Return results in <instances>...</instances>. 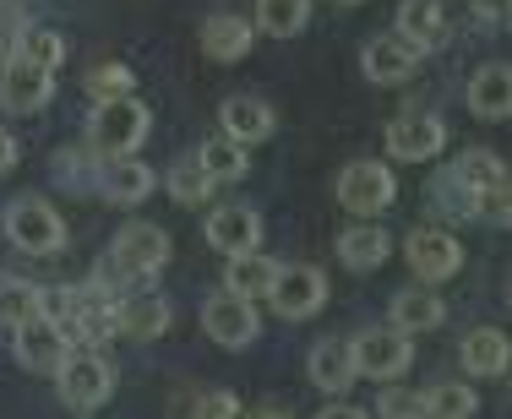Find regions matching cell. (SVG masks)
<instances>
[{
    "instance_id": "obj_1",
    "label": "cell",
    "mask_w": 512,
    "mask_h": 419,
    "mask_svg": "<svg viewBox=\"0 0 512 419\" xmlns=\"http://www.w3.org/2000/svg\"><path fill=\"white\" fill-rule=\"evenodd\" d=\"M153 131V109L142 98H109V104H93V126H88V147L99 158H120V153H137Z\"/></svg>"
},
{
    "instance_id": "obj_2",
    "label": "cell",
    "mask_w": 512,
    "mask_h": 419,
    "mask_svg": "<svg viewBox=\"0 0 512 419\" xmlns=\"http://www.w3.org/2000/svg\"><path fill=\"white\" fill-rule=\"evenodd\" d=\"M169 267V234L158 224H126L109 240V273L120 283H153Z\"/></svg>"
},
{
    "instance_id": "obj_3",
    "label": "cell",
    "mask_w": 512,
    "mask_h": 419,
    "mask_svg": "<svg viewBox=\"0 0 512 419\" xmlns=\"http://www.w3.org/2000/svg\"><path fill=\"white\" fill-rule=\"evenodd\" d=\"M0 224H6V240L17 245L22 256H55V251H66V224H60V213L44 202V196H17V202H6Z\"/></svg>"
},
{
    "instance_id": "obj_4",
    "label": "cell",
    "mask_w": 512,
    "mask_h": 419,
    "mask_svg": "<svg viewBox=\"0 0 512 419\" xmlns=\"http://www.w3.org/2000/svg\"><path fill=\"white\" fill-rule=\"evenodd\" d=\"M55 387H60V403H66V409L88 414V409H99V403H109V392H115V365L93 349H71L55 371Z\"/></svg>"
},
{
    "instance_id": "obj_5",
    "label": "cell",
    "mask_w": 512,
    "mask_h": 419,
    "mask_svg": "<svg viewBox=\"0 0 512 419\" xmlns=\"http://www.w3.org/2000/svg\"><path fill=\"white\" fill-rule=\"evenodd\" d=\"M338 207L344 213H355V218H376V213H387L393 207V196H398V175L387 164H376V158H360V164H349L344 175H338Z\"/></svg>"
},
{
    "instance_id": "obj_6",
    "label": "cell",
    "mask_w": 512,
    "mask_h": 419,
    "mask_svg": "<svg viewBox=\"0 0 512 419\" xmlns=\"http://www.w3.org/2000/svg\"><path fill=\"white\" fill-rule=\"evenodd\" d=\"M349 354H355V376H371V381H398L414 365V343L398 327H365L349 343Z\"/></svg>"
},
{
    "instance_id": "obj_7",
    "label": "cell",
    "mask_w": 512,
    "mask_h": 419,
    "mask_svg": "<svg viewBox=\"0 0 512 419\" xmlns=\"http://www.w3.org/2000/svg\"><path fill=\"white\" fill-rule=\"evenodd\" d=\"M262 300H273V311L284 316V322H306L327 305V278L316 273V267H300V262H284L267 283Z\"/></svg>"
},
{
    "instance_id": "obj_8",
    "label": "cell",
    "mask_w": 512,
    "mask_h": 419,
    "mask_svg": "<svg viewBox=\"0 0 512 419\" xmlns=\"http://www.w3.org/2000/svg\"><path fill=\"white\" fill-rule=\"evenodd\" d=\"M442 147H447V120L436 109H409L387 126V158H398V164H431Z\"/></svg>"
},
{
    "instance_id": "obj_9",
    "label": "cell",
    "mask_w": 512,
    "mask_h": 419,
    "mask_svg": "<svg viewBox=\"0 0 512 419\" xmlns=\"http://www.w3.org/2000/svg\"><path fill=\"white\" fill-rule=\"evenodd\" d=\"M202 332L218 349H246V343H256V332H262L256 300H240V294H229V289L207 294L202 300Z\"/></svg>"
},
{
    "instance_id": "obj_10",
    "label": "cell",
    "mask_w": 512,
    "mask_h": 419,
    "mask_svg": "<svg viewBox=\"0 0 512 419\" xmlns=\"http://www.w3.org/2000/svg\"><path fill=\"white\" fill-rule=\"evenodd\" d=\"M404 262L414 267L420 283H447V278H458V267H463V245L442 224H420L404 240Z\"/></svg>"
},
{
    "instance_id": "obj_11",
    "label": "cell",
    "mask_w": 512,
    "mask_h": 419,
    "mask_svg": "<svg viewBox=\"0 0 512 419\" xmlns=\"http://www.w3.org/2000/svg\"><path fill=\"white\" fill-rule=\"evenodd\" d=\"M50 98H55V71H39L17 55L0 60V109H11V115H39Z\"/></svg>"
},
{
    "instance_id": "obj_12",
    "label": "cell",
    "mask_w": 512,
    "mask_h": 419,
    "mask_svg": "<svg viewBox=\"0 0 512 419\" xmlns=\"http://www.w3.org/2000/svg\"><path fill=\"white\" fill-rule=\"evenodd\" d=\"M11 338H17V360L28 365L33 376H55L60 360L71 354V338L50 322V316H33V322L11 327Z\"/></svg>"
},
{
    "instance_id": "obj_13",
    "label": "cell",
    "mask_w": 512,
    "mask_h": 419,
    "mask_svg": "<svg viewBox=\"0 0 512 419\" xmlns=\"http://www.w3.org/2000/svg\"><path fill=\"white\" fill-rule=\"evenodd\" d=\"M153 186H158V175L148 164H142L137 153H120V158H104L99 164V191L104 202H115V207H137V202H148L153 196Z\"/></svg>"
},
{
    "instance_id": "obj_14",
    "label": "cell",
    "mask_w": 512,
    "mask_h": 419,
    "mask_svg": "<svg viewBox=\"0 0 512 419\" xmlns=\"http://www.w3.org/2000/svg\"><path fill=\"white\" fill-rule=\"evenodd\" d=\"M202 234L218 256H246L262 245V218H256V207H213Z\"/></svg>"
},
{
    "instance_id": "obj_15",
    "label": "cell",
    "mask_w": 512,
    "mask_h": 419,
    "mask_svg": "<svg viewBox=\"0 0 512 419\" xmlns=\"http://www.w3.org/2000/svg\"><path fill=\"white\" fill-rule=\"evenodd\" d=\"M414 66H420V49H409L398 33H376V39L365 44V55H360L365 82H376V88H398V82H409Z\"/></svg>"
},
{
    "instance_id": "obj_16",
    "label": "cell",
    "mask_w": 512,
    "mask_h": 419,
    "mask_svg": "<svg viewBox=\"0 0 512 419\" xmlns=\"http://www.w3.org/2000/svg\"><path fill=\"white\" fill-rule=\"evenodd\" d=\"M218 126H224V137L256 147V142H267L278 131V115H273V104H267V98L235 93V98H224V104H218Z\"/></svg>"
},
{
    "instance_id": "obj_17",
    "label": "cell",
    "mask_w": 512,
    "mask_h": 419,
    "mask_svg": "<svg viewBox=\"0 0 512 419\" xmlns=\"http://www.w3.org/2000/svg\"><path fill=\"white\" fill-rule=\"evenodd\" d=\"M115 327L126 332V338H137V343H153V338H164V332L175 327V305H169L164 294H120Z\"/></svg>"
},
{
    "instance_id": "obj_18",
    "label": "cell",
    "mask_w": 512,
    "mask_h": 419,
    "mask_svg": "<svg viewBox=\"0 0 512 419\" xmlns=\"http://www.w3.org/2000/svg\"><path fill=\"white\" fill-rule=\"evenodd\" d=\"M458 365H463L469 376H480V381L507 376V365H512V343H507V332H502V327H474V332H463V343H458Z\"/></svg>"
},
{
    "instance_id": "obj_19",
    "label": "cell",
    "mask_w": 512,
    "mask_h": 419,
    "mask_svg": "<svg viewBox=\"0 0 512 419\" xmlns=\"http://www.w3.org/2000/svg\"><path fill=\"white\" fill-rule=\"evenodd\" d=\"M463 98H469L474 120H507L512 115V71L502 66V60L480 66L469 77V88H463Z\"/></svg>"
},
{
    "instance_id": "obj_20",
    "label": "cell",
    "mask_w": 512,
    "mask_h": 419,
    "mask_svg": "<svg viewBox=\"0 0 512 419\" xmlns=\"http://www.w3.org/2000/svg\"><path fill=\"white\" fill-rule=\"evenodd\" d=\"M202 49H207V60H229V66H235V60H246L251 55V44H256V28L246 17H235V11H213V17L202 22Z\"/></svg>"
},
{
    "instance_id": "obj_21",
    "label": "cell",
    "mask_w": 512,
    "mask_h": 419,
    "mask_svg": "<svg viewBox=\"0 0 512 419\" xmlns=\"http://www.w3.org/2000/svg\"><path fill=\"white\" fill-rule=\"evenodd\" d=\"M333 251H338V262H344V267L371 273V267H382L387 256H393V234H387L382 224H355V229H344L333 240Z\"/></svg>"
},
{
    "instance_id": "obj_22",
    "label": "cell",
    "mask_w": 512,
    "mask_h": 419,
    "mask_svg": "<svg viewBox=\"0 0 512 419\" xmlns=\"http://www.w3.org/2000/svg\"><path fill=\"white\" fill-rule=\"evenodd\" d=\"M447 322V300L425 283V289H404V294H393V322L387 327H398L404 338H414V332H431V327H442Z\"/></svg>"
},
{
    "instance_id": "obj_23",
    "label": "cell",
    "mask_w": 512,
    "mask_h": 419,
    "mask_svg": "<svg viewBox=\"0 0 512 419\" xmlns=\"http://www.w3.org/2000/svg\"><path fill=\"white\" fill-rule=\"evenodd\" d=\"M306 371L316 381V392H349L355 387V354H349V343L344 338H322L311 349V360H306Z\"/></svg>"
},
{
    "instance_id": "obj_24",
    "label": "cell",
    "mask_w": 512,
    "mask_h": 419,
    "mask_svg": "<svg viewBox=\"0 0 512 419\" xmlns=\"http://www.w3.org/2000/svg\"><path fill=\"white\" fill-rule=\"evenodd\" d=\"M398 39H404L409 49H436L442 44V33H447V11H442V0H404L398 6Z\"/></svg>"
},
{
    "instance_id": "obj_25",
    "label": "cell",
    "mask_w": 512,
    "mask_h": 419,
    "mask_svg": "<svg viewBox=\"0 0 512 419\" xmlns=\"http://www.w3.org/2000/svg\"><path fill=\"white\" fill-rule=\"evenodd\" d=\"M273 273H278V262H273V256H262V251L229 256V262H224V289L240 294V300H262L267 283H273Z\"/></svg>"
},
{
    "instance_id": "obj_26",
    "label": "cell",
    "mask_w": 512,
    "mask_h": 419,
    "mask_svg": "<svg viewBox=\"0 0 512 419\" xmlns=\"http://www.w3.org/2000/svg\"><path fill=\"white\" fill-rule=\"evenodd\" d=\"M197 164L207 169V180H246V175H251V147L218 131V137H207V142H202Z\"/></svg>"
},
{
    "instance_id": "obj_27",
    "label": "cell",
    "mask_w": 512,
    "mask_h": 419,
    "mask_svg": "<svg viewBox=\"0 0 512 419\" xmlns=\"http://www.w3.org/2000/svg\"><path fill=\"white\" fill-rule=\"evenodd\" d=\"M306 22H311V0H256L251 28L267 33V39H295V33H306Z\"/></svg>"
},
{
    "instance_id": "obj_28",
    "label": "cell",
    "mask_w": 512,
    "mask_h": 419,
    "mask_svg": "<svg viewBox=\"0 0 512 419\" xmlns=\"http://www.w3.org/2000/svg\"><path fill=\"white\" fill-rule=\"evenodd\" d=\"M447 175L469 191H491V186H507V158H496L491 147H469V153H458V164Z\"/></svg>"
},
{
    "instance_id": "obj_29",
    "label": "cell",
    "mask_w": 512,
    "mask_h": 419,
    "mask_svg": "<svg viewBox=\"0 0 512 419\" xmlns=\"http://www.w3.org/2000/svg\"><path fill=\"white\" fill-rule=\"evenodd\" d=\"M11 55L28 60V66H39V71H60V60H66V39H60L55 28H22L17 39H11Z\"/></svg>"
},
{
    "instance_id": "obj_30",
    "label": "cell",
    "mask_w": 512,
    "mask_h": 419,
    "mask_svg": "<svg viewBox=\"0 0 512 419\" xmlns=\"http://www.w3.org/2000/svg\"><path fill=\"white\" fill-rule=\"evenodd\" d=\"M39 283L33 278H11V273H0V327H22V322H33L39 316Z\"/></svg>"
},
{
    "instance_id": "obj_31",
    "label": "cell",
    "mask_w": 512,
    "mask_h": 419,
    "mask_svg": "<svg viewBox=\"0 0 512 419\" xmlns=\"http://www.w3.org/2000/svg\"><path fill=\"white\" fill-rule=\"evenodd\" d=\"M175 419H240V398L224 387H197L186 398H175Z\"/></svg>"
},
{
    "instance_id": "obj_32",
    "label": "cell",
    "mask_w": 512,
    "mask_h": 419,
    "mask_svg": "<svg viewBox=\"0 0 512 419\" xmlns=\"http://www.w3.org/2000/svg\"><path fill=\"white\" fill-rule=\"evenodd\" d=\"M213 186H218V180H207V169L197 164V158H191V164H186V158H180V164H175V169H169V175H164V191L175 196L180 207H202L207 196H213Z\"/></svg>"
},
{
    "instance_id": "obj_33",
    "label": "cell",
    "mask_w": 512,
    "mask_h": 419,
    "mask_svg": "<svg viewBox=\"0 0 512 419\" xmlns=\"http://www.w3.org/2000/svg\"><path fill=\"white\" fill-rule=\"evenodd\" d=\"M50 169L60 175V186H71V191L99 186V153H93V147H66V153H55Z\"/></svg>"
},
{
    "instance_id": "obj_34",
    "label": "cell",
    "mask_w": 512,
    "mask_h": 419,
    "mask_svg": "<svg viewBox=\"0 0 512 419\" xmlns=\"http://www.w3.org/2000/svg\"><path fill=\"white\" fill-rule=\"evenodd\" d=\"M425 398H431V419H474V409H480V398H474L463 381H447V387H425Z\"/></svg>"
},
{
    "instance_id": "obj_35",
    "label": "cell",
    "mask_w": 512,
    "mask_h": 419,
    "mask_svg": "<svg viewBox=\"0 0 512 419\" xmlns=\"http://www.w3.org/2000/svg\"><path fill=\"white\" fill-rule=\"evenodd\" d=\"M131 88H137V77H131V66H120V60H109V66H93V71H88V98H93V104L126 98Z\"/></svg>"
},
{
    "instance_id": "obj_36",
    "label": "cell",
    "mask_w": 512,
    "mask_h": 419,
    "mask_svg": "<svg viewBox=\"0 0 512 419\" xmlns=\"http://www.w3.org/2000/svg\"><path fill=\"white\" fill-rule=\"evenodd\" d=\"M376 414L382 419H431V398L425 392H409V387H387L376 398Z\"/></svg>"
},
{
    "instance_id": "obj_37",
    "label": "cell",
    "mask_w": 512,
    "mask_h": 419,
    "mask_svg": "<svg viewBox=\"0 0 512 419\" xmlns=\"http://www.w3.org/2000/svg\"><path fill=\"white\" fill-rule=\"evenodd\" d=\"M474 218H480V224H496V229H507V224H512V191H507V186L474 191Z\"/></svg>"
},
{
    "instance_id": "obj_38",
    "label": "cell",
    "mask_w": 512,
    "mask_h": 419,
    "mask_svg": "<svg viewBox=\"0 0 512 419\" xmlns=\"http://www.w3.org/2000/svg\"><path fill=\"white\" fill-rule=\"evenodd\" d=\"M431 202H436V207H447L453 218H474V191H469V186H458L453 175H442V180L431 186Z\"/></svg>"
},
{
    "instance_id": "obj_39",
    "label": "cell",
    "mask_w": 512,
    "mask_h": 419,
    "mask_svg": "<svg viewBox=\"0 0 512 419\" xmlns=\"http://www.w3.org/2000/svg\"><path fill=\"white\" fill-rule=\"evenodd\" d=\"M316 419H371V414H365V409H355V403H327V409L316 414Z\"/></svg>"
},
{
    "instance_id": "obj_40",
    "label": "cell",
    "mask_w": 512,
    "mask_h": 419,
    "mask_svg": "<svg viewBox=\"0 0 512 419\" xmlns=\"http://www.w3.org/2000/svg\"><path fill=\"white\" fill-rule=\"evenodd\" d=\"M17 153H22V147H17V137H11V131H0V175H6L11 164H17Z\"/></svg>"
},
{
    "instance_id": "obj_41",
    "label": "cell",
    "mask_w": 512,
    "mask_h": 419,
    "mask_svg": "<svg viewBox=\"0 0 512 419\" xmlns=\"http://www.w3.org/2000/svg\"><path fill=\"white\" fill-rule=\"evenodd\" d=\"M246 419H295V414H289V409H273V403H262V409H251Z\"/></svg>"
},
{
    "instance_id": "obj_42",
    "label": "cell",
    "mask_w": 512,
    "mask_h": 419,
    "mask_svg": "<svg viewBox=\"0 0 512 419\" xmlns=\"http://www.w3.org/2000/svg\"><path fill=\"white\" fill-rule=\"evenodd\" d=\"M480 11H485V17H496V22H507V0H480Z\"/></svg>"
},
{
    "instance_id": "obj_43",
    "label": "cell",
    "mask_w": 512,
    "mask_h": 419,
    "mask_svg": "<svg viewBox=\"0 0 512 419\" xmlns=\"http://www.w3.org/2000/svg\"><path fill=\"white\" fill-rule=\"evenodd\" d=\"M6 55H11V22L0 17V60H6Z\"/></svg>"
},
{
    "instance_id": "obj_44",
    "label": "cell",
    "mask_w": 512,
    "mask_h": 419,
    "mask_svg": "<svg viewBox=\"0 0 512 419\" xmlns=\"http://www.w3.org/2000/svg\"><path fill=\"white\" fill-rule=\"evenodd\" d=\"M0 6H33V0H0Z\"/></svg>"
},
{
    "instance_id": "obj_45",
    "label": "cell",
    "mask_w": 512,
    "mask_h": 419,
    "mask_svg": "<svg viewBox=\"0 0 512 419\" xmlns=\"http://www.w3.org/2000/svg\"><path fill=\"white\" fill-rule=\"evenodd\" d=\"M338 6H355V0H338Z\"/></svg>"
}]
</instances>
